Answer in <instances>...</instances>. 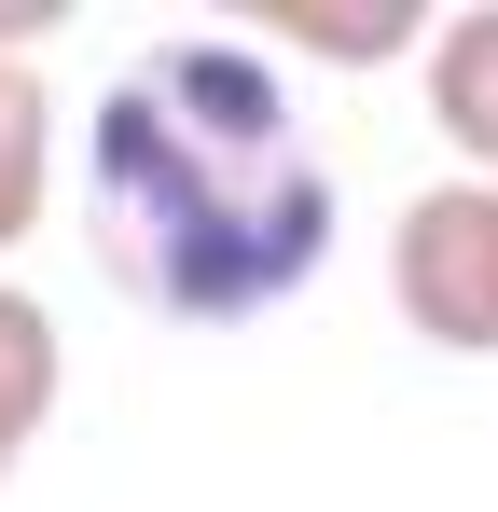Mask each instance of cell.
<instances>
[{
	"mask_svg": "<svg viewBox=\"0 0 498 512\" xmlns=\"http://www.w3.org/2000/svg\"><path fill=\"white\" fill-rule=\"evenodd\" d=\"M83 236L125 305L180 333L277 319L332 263V167L277 56L236 28H166L83 97Z\"/></svg>",
	"mask_w": 498,
	"mask_h": 512,
	"instance_id": "obj_1",
	"label": "cell"
},
{
	"mask_svg": "<svg viewBox=\"0 0 498 512\" xmlns=\"http://www.w3.org/2000/svg\"><path fill=\"white\" fill-rule=\"evenodd\" d=\"M42 180H56V97L28 56H0V250L42 222Z\"/></svg>",
	"mask_w": 498,
	"mask_h": 512,
	"instance_id": "obj_5",
	"label": "cell"
},
{
	"mask_svg": "<svg viewBox=\"0 0 498 512\" xmlns=\"http://www.w3.org/2000/svg\"><path fill=\"white\" fill-rule=\"evenodd\" d=\"M429 125H443L457 180H498V0L429 28Z\"/></svg>",
	"mask_w": 498,
	"mask_h": 512,
	"instance_id": "obj_3",
	"label": "cell"
},
{
	"mask_svg": "<svg viewBox=\"0 0 498 512\" xmlns=\"http://www.w3.org/2000/svg\"><path fill=\"white\" fill-rule=\"evenodd\" d=\"M388 291L429 346L498 360V180H429L388 222Z\"/></svg>",
	"mask_w": 498,
	"mask_h": 512,
	"instance_id": "obj_2",
	"label": "cell"
},
{
	"mask_svg": "<svg viewBox=\"0 0 498 512\" xmlns=\"http://www.w3.org/2000/svg\"><path fill=\"white\" fill-rule=\"evenodd\" d=\"M277 42L374 70V56H429V14H415V0H374V14H263V56H277Z\"/></svg>",
	"mask_w": 498,
	"mask_h": 512,
	"instance_id": "obj_6",
	"label": "cell"
},
{
	"mask_svg": "<svg viewBox=\"0 0 498 512\" xmlns=\"http://www.w3.org/2000/svg\"><path fill=\"white\" fill-rule=\"evenodd\" d=\"M56 388H70V346H56V319H42V291L0 277V485H14V457L42 443Z\"/></svg>",
	"mask_w": 498,
	"mask_h": 512,
	"instance_id": "obj_4",
	"label": "cell"
}]
</instances>
